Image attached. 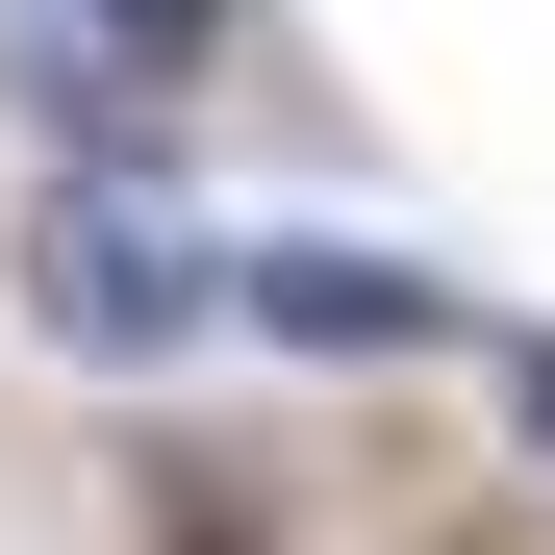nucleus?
<instances>
[{
    "label": "nucleus",
    "mask_w": 555,
    "mask_h": 555,
    "mask_svg": "<svg viewBox=\"0 0 555 555\" xmlns=\"http://www.w3.org/2000/svg\"><path fill=\"white\" fill-rule=\"evenodd\" d=\"M26 304H51V353L152 379V353H203V328H228V278L177 253V228H127L102 177H51V228H26Z\"/></svg>",
    "instance_id": "obj_1"
},
{
    "label": "nucleus",
    "mask_w": 555,
    "mask_h": 555,
    "mask_svg": "<svg viewBox=\"0 0 555 555\" xmlns=\"http://www.w3.org/2000/svg\"><path fill=\"white\" fill-rule=\"evenodd\" d=\"M51 26H76V51H102V76H203V51L253 26V0H51Z\"/></svg>",
    "instance_id": "obj_3"
},
{
    "label": "nucleus",
    "mask_w": 555,
    "mask_h": 555,
    "mask_svg": "<svg viewBox=\"0 0 555 555\" xmlns=\"http://www.w3.org/2000/svg\"><path fill=\"white\" fill-rule=\"evenodd\" d=\"M228 328H278V353H480V304H454V278H404V253H253Z\"/></svg>",
    "instance_id": "obj_2"
},
{
    "label": "nucleus",
    "mask_w": 555,
    "mask_h": 555,
    "mask_svg": "<svg viewBox=\"0 0 555 555\" xmlns=\"http://www.w3.org/2000/svg\"><path fill=\"white\" fill-rule=\"evenodd\" d=\"M505 379H530V429H555V328H505Z\"/></svg>",
    "instance_id": "obj_5"
},
{
    "label": "nucleus",
    "mask_w": 555,
    "mask_h": 555,
    "mask_svg": "<svg viewBox=\"0 0 555 555\" xmlns=\"http://www.w3.org/2000/svg\"><path fill=\"white\" fill-rule=\"evenodd\" d=\"M152 555H278V530H253L228 480H152Z\"/></svg>",
    "instance_id": "obj_4"
}]
</instances>
